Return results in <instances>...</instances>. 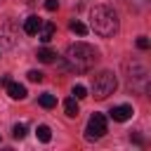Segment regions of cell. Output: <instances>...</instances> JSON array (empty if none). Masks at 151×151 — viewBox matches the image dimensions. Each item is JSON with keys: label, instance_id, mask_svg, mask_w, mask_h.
I'll return each instance as SVG.
<instances>
[{"label": "cell", "instance_id": "cell-1", "mask_svg": "<svg viewBox=\"0 0 151 151\" xmlns=\"http://www.w3.org/2000/svg\"><path fill=\"white\" fill-rule=\"evenodd\" d=\"M66 66L71 68V71H76V73H85V71H90L94 64H97V50L92 47V45H87V42H73V45H68V50H66Z\"/></svg>", "mask_w": 151, "mask_h": 151}, {"label": "cell", "instance_id": "cell-2", "mask_svg": "<svg viewBox=\"0 0 151 151\" xmlns=\"http://www.w3.org/2000/svg\"><path fill=\"white\" fill-rule=\"evenodd\" d=\"M90 24L92 31L101 38H113L118 33V14L109 7V5H97L90 12Z\"/></svg>", "mask_w": 151, "mask_h": 151}, {"label": "cell", "instance_id": "cell-3", "mask_svg": "<svg viewBox=\"0 0 151 151\" xmlns=\"http://www.w3.org/2000/svg\"><path fill=\"white\" fill-rule=\"evenodd\" d=\"M118 87L116 73L113 71H99L97 76H92V94L94 99H106L109 94H113Z\"/></svg>", "mask_w": 151, "mask_h": 151}, {"label": "cell", "instance_id": "cell-4", "mask_svg": "<svg viewBox=\"0 0 151 151\" xmlns=\"http://www.w3.org/2000/svg\"><path fill=\"white\" fill-rule=\"evenodd\" d=\"M106 134V116L101 113H92L90 120H87V127H85V139L87 142H97Z\"/></svg>", "mask_w": 151, "mask_h": 151}, {"label": "cell", "instance_id": "cell-5", "mask_svg": "<svg viewBox=\"0 0 151 151\" xmlns=\"http://www.w3.org/2000/svg\"><path fill=\"white\" fill-rule=\"evenodd\" d=\"M109 116H111L116 123H125V120H130V118H132V106H127V104L113 106V109L109 111Z\"/></svg>", "mask_w": 151, "mask_h": 151}, {"label": "cell", "instance_id": "cell-6", "mask_svg": "<svg viewBox=\"0 0 151 151\" xmlns=\"http://www.w3.org/2000/svg\"><path fill=\"white\" fill-rule=\"evenodd\" d=\"M54 31H57V28H54V24H52V21H42L35 35H38V38H40L42 42H50V40L54 38Z\"/></svg>", "mask_w": 151, "mask_h": 151}, {"label": "cell", "instance_id": "cell-7", "mask_svg": "<svg viewBox=\"0 0 151 151\" xmlns=\"http://www.w3.org/2000/svg\"><path fill=\"white\" fill-rule=\"evenodd\" d=\"M5 85H7V94H9L12 99H24V97H26V87H24V85L12 83V80H7Z\"/></svg>", "mask_w": 151, "mask_h": 151}, {"label": "cell", "instance_id": "cell-8", "mask_svg": "<svg viewBox=\"0 0 151 151\" xmlns=\"http://www.w3.org/2000/svg\"><path fill=\"white\" fill-rule=\"evenodd\" d=\"M40 24H42V19L33 14V17H28V19H26V24H24V31H26L28 35H35V33H38V28H40Z\"/></svg>", "mask_w": 151, "mask_h": 151}, {"label": "cell", "instance_id": "cell-9", "mask_svg": "<svg viewBox=\"0 0 151 151\" xmlns=\"http://www.w3.org/2000/svg\"><path fill=\"white\" fill-rule=\"evenodd\" d=\"M64 111H66V116H68V118H76V116L80 113V109H78V101H76V97H68V99L64 101Z\"/></svg>", "mask_w": 151, "mask_h": 151}, {"label": "cell", "instance_id": "cell-10", "mask_svg": "<svg viewBox=\"0 0 151 151\" xmlns=\"http://www.w3.org/2000/svg\"><path fill=\"white\" fill-rule=\"evenodd\" d=\"M35 57H38V61H42V64H52V61H54V57H57V52H52L50 47H40Z\"/></svg>", "mask_w": 151, "mask_h": 151}, {"label": "cell", "instance_id": "cell-11", "mask_svg": "<svg viewBox=\"0 0 151 151\" xmlns=\"http://www.w3.org/2000/svg\"><path fill=\"white\" fill-rule=\"evenodd\" d=\"M40 106L42 109H52V106H57V97L54 94H50V92H45V94H40Z\"/></svg>", "mask_w": 151, "mask_h": 151}, {"label": "cell", "instance_id": "cell-12", "mask_svg": "<svg viewBox=\"0 0 151 151\" xmlns=\"http://www.w3.org/2000/svg\"><path fill=\"white\" fill-rule=\"evenodd\" d=\"M35 134H38V139H40V142H45V144H47V142L52 139V130H50L47 125H38Z\"/></svg>", "mask_w": 151, "mask_h": 151}, {"label": "cell", "instance_id": "cell-13", "mask_svg": "<svg viewBox=\"0 0 151 151\" xmlns=\"http://www.w3.org/2000/svg\"><path fill=\"white\" fill-rule=\"evenodd\" d=\"M68 28H71L73 33H78V35H85V33H87V26H85L83 21H71Z\"/></svg>", "mask_w": 151, "mask_h": 151}, {"label": "cell", "instance_id": "cell-14", "mask_svg": "<svg viewBox=\"0 0 151 151\" xmlns=\"http://www.w3.org/2000/svg\"><path fill=\"white\" fill-rule=\"evenodd\" d=\"M12 134H14V139H24V137H26V125H24V123H17V125L12 127Z\"/></svg>", "mask_w": 151, "mask_h": 151}, {"label": "cell", "instance_id": "cell-15", "mask_svg": "<svg viewBox=\"0 0 151 151\" xmlns=\"http://www.w3.org/2000/svg\"><path fill=\"white\" fill-rule=\"evenodd\" d=\"M73 97L76 99H85L87 97V87L85 85H73Z\"/></svg>", "mask_w": 151, "mask_h": 151}, {"label": "cell", "instance_id": "cell-16", "mask_svg": "<svg viewBox=\"0 0 151 151\" xmlns=\"http://www.w3.org/2000/svg\"><path fill=\"white\" fill-rule=\"evenodd\" d=\"M28 80L31 83H42V73L40 71H28Z\"/></svg>", "mask_w": 151, "mask_h": 151}, {"label": "cell", "instance_id": "cell-17", "mask_svg": "<svg viewBox=\"0 0 151 151\" xmlns=\"http://www.w3.org/2000/svg\"><path fill=\"white\" fill-rule=\"evenodd\" d=\"M45 9H47V12L59 9V0H47V2H45Z\"/></svg>", "mask_w": 151, "mask_h": 151}, {"label": "cell", "instance_id": "cell-18", "mask_svg": "<svg viewBox=\"0 0 151 151\" xmlns=\"http://www.w3.org/2000/svg\"><path fill=\"white\" fill-rule=\"evenodd\" d=\"M137 47H139V50H149V38H144V35L137 38Z\"/></svg>", "mask_w": 151, "mask_h": 151}]
</instances>
